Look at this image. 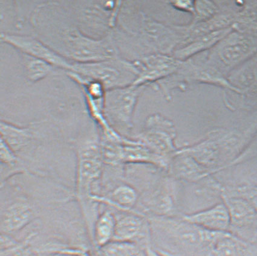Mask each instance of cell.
<instances>
[{"mask_svg":"<svg viewBox=\"0 0 257 256\" xmlns=\"http://www.w3.org/2000/svg\"><path fill=\"white\" fill-rule=\"evenodd\" d=\"M152 240L173 248L170 256H212L215 243L223 232L208 230L182 216H148Z\"/></svg>","mask_w":257,"mask_h":256,"instance_id":"1","label":"cell"},{"mask_svg":"<svg viewBox=\"0 0 257 256\" xmlns=\"http://www.w3.org/2000/svg\"><path fill=\"white\" fill-rule=\"evenodd\" d=\"M54 34L42 41L51 44L49 48L67 60L76 63H91L118 57L113 35L108 34L100 39H93L82 34L75 26L59 20L54 25ZM47 35H45L47 36ZM47 44L46 45H47Z\"/></svg>","mask_w":257,"mask_h":256,"instance_id":"2","label":"cell"},{"mask_svg":"<svg viewBox=\"0 0 257 256\" xmlns=\"http://www.w3.org/2000/svg\"><path fill=\"white\" fill-rule=\"evenodd\" d=\"M76 195L85 214L97 210L99 203L94 201V189L101 179L103 161L100 139L84 141L76 147Z\"/></svg>","mask_w":257,"mask_h":256,"instance_id":"3","label":"cell"},{"mask_svg":"<svg viewBox=\"0 0 257 256\" xmlns=\"http://www.w3.org/2000/svg\"><path fill=\"white\" fill-rule=\"evenodd\" d=\"M203 53L182 61L177 72L164 80L153 85L154 89L164 93L168 101L172 99L174 90L179 88L183 90L188 85L193 84L215 85L235 93L234 87L230 84L227 78L206 63Z\"/></svg>","mask_w":257,"mask_h":256,"instance_id":"4","label":"cell"},{"mask_svg":"<svg viewBox=\"0 0 257 256\" xmlns=\"http://www.w3.org/2000/svg\"><path fill=\"white\" fill-rule=\"evenodd\" d=\"M257 54V37L232 30L209 51L204 58L209 66L227 76Z\"/></svg>","mask_w":257,"mask_h":256,"instance_id":"5","label":"cell"},{"mask_svg":"<svg viewBox=\"0 0 257 256\" xmlns=\"http://www.w3.org/2000/svg\"><path fill=\"white\" fill-rule=\"evenodd\" d=\"M69 72L99 82L106 91L133 85L138 76L134 62L119 57L91 63L73 62L72 72Z\"/></svg>","mask_w":257,"mask_h":256,"instance_id":"6","label":"cell"},{"mask_svg":"<svg viewBox=\"0 0 257 256\" xmlns=\"http://www.w3.org/2000/svg\"><path fill=\"white\" fill-rule=\"evenodd\" d=\"M147 86L133 84L106 91L104 113L109 125L117 133L129 138L134 128L136 107Z\"/></svg>","mask_w":257,"mask_h":256,"instance_id":"7","label":"cell"},{"mask_svg":"<svg viewBox=\"0 0 257 256\" xmlns=\"http://www.w3.org/2000/svg\"><path fill=\"white\" fill-rule=\"evenodd\" d=\"M176 137L174 123L156 113L147 117L143 131L134 139L155 154L171 160L179 149L176 145Z\"/></svg>","mask_w":257,"mask_h":256,"instance_id":"8","label":"cell"},{"mask_svg":"<svg viewBox=\"0 0 257 256\" xmlns=\"http://www.w3.org/2000/svg\"><path fill=\"white\" fill-rule=\"evenodd\" d=\"M230 215L229 232L241 239L256 242L257 210L246 199L221 193Z\"/></svg>","mask_w":257,"mask_h":256,"instance_id":"9","label":"cell"},{"mask_svg":"<svg viewBox=\"0 0 257 256\" xmlns=\"http://www.w3.org/2000/svg\"><path fill=\"white\" fill-rule=\"evenodd\" d=\"M138 70V76L134 84L152 86L177 72L182 61L172 55L153 54L133 61Z\"/></svg>","mask_w":257,"mask_h":256,"instance_id":"10","label":"cell"},{"mask_svg":"<svg viewBox=\"0 0 257 256\" xmlns=\"http://www.w3.org/2000/svg\"><path fill=\"white\" fill-rule=\"evenodd\" d=\"M2 42L10 44L22 54L31 56L47 62L53 66L71 72L73 61L58 54L42 41L27 35L1 34Z\"/></svg>","mask_w":257,"mask_h":256,"instance_id":"11","label":"cell"},{"mask_svg":"<svg viewBox=\"0 0 257 256\" xmlns=\"http://www.w3.org/2000/svg\"><path fill=\"white\" fill-rule=\"evenodd\" d=\"M113 240L135 243L144 247L152 244V229L149 217L139 212L125 213L116 216Z\"/></svg>","mask_w":257,"mask_h":256,"instance_id":"12","label":"cell"},{"mask_svg":"<svg viewBox=\"0 0 257 256\" xmlns=\"http://www.w3.org/2000/svg\"><path fill=\"white\" fill-rule=\"evenodd\" d=\"M181 216L187 221L209 231L229 232L230 215L224 202L196 213L183 214Z\"/></svg>","mask_w":257,"mask_h":256,"instance_id":"13","label":"cell"},{"mask_svg":"<svg viewBox=\"0 0 257 256\" xmlns=\"http://www.w3.org/2000/svg\"><path fill=\"white\" fill-rule=\"evenodd\" d=\"M227 79L238 95L257 96V54L230 72Z\"/></svg>","mask_w":257,"mask_h":256,"instance_id":"14","label":"cell"},{"mask_svg":"<svg viewBox=\"0 0 257 256\" xmlns=\"http://www.w3.org/2000/svg\"><path fill=\"white\" fill-rule=\"evenodd\" d=\"M33 208L28 203L17 201L2 211L1 229L4 233H13L26 227L34 218Z\"/></svg>","mask_w":257,"mask_h":256,"instance_id":"15","label":"cell"},{"mask_svg":"<svg viewBox=\"0 0 257 256\" xmlns=\"http://www.w3.org/2000/svg\"><path fill=\"white\" fill-rule=\"evenodd\" d=\"M95 200L99 204H107L125 213L137 212L134 208L140 200V195L132 185L121 183L113 187L107 195H97Z\"/></svg>","mask_w":257,"mask_h":256,"instance_id":"16","label":"cell"},{"mask_svg":"<svg viewBox=\"0 0 257 256\" xmlns=\"http://www.w3.org/2000/svg\"><path fill=\"white\" fill-rule=\"evenodd\" d=\"M212 256H257V244L224 232L215 243Z\"/></svg>","mask_w":257,"mask_h":256,"instance_id":"17","label":"cell"},{"mask_svg":"<svg viewBox=\"0 0 257 256\" xmlns=\"http://www.w3.org/2000/svg\"><path fill=\"white\" fill-rule=\"evenodd\" d=\"M232 30V28L214 31L203 35L176 50L173 57L180 61H184L194 56L209 51Z\"/></svg>","mask_w":257,"mask_h":256,"instance_id":"18","label":"cell"},{"mask_svg":"<svg viewBox=\"0 0 257 256\" xmlns=\"http://www.w3.org/2000/svg\"><path fill=\"white\" fill-rule=\"evenodd\" d=\"M1 138L20 157V153L22 154L30 148L34 135L30 127H22L2 120Z\"/></svg>","mask_w":257,"mask_h":256,"instance_id":"19","label":"cell"},{"mask_svg":"<svg viewBox=\"0 0 257 256\" xmlns=\"http://www.w3.org/2000/svg\"><path fill=\"white\" fill-rule=\"evenodd\" d=\"M234 30L257 37V1L235 2Z\"/></svg>","mask_w":257,"mask_h":256,"instance_id":"20","label":"cell"},{"mask_svg":"<svg viewBox=\"0 0 257 256\" xmlns=\"http://www.w3.org/2000/svg\"><path fill=\"white\" fill-rule=\"evenodd\" d=\"M116 225V216L113 211L106 210L99 214L93 228L94 245L97 249L113 240Z\"/></svg>","mask_w":257,"mask_h":256,"instance_id":"21","label":"cell"},{"mask_svg":"<svg viewBox=\"0 0 257 256\" xmlns=\"http://www.w3.org/2000/svg\"><path fill=\"white\" fill-rule=\"evenodd\" d=\"M145 248L135 243L113 240L97 248L96 256H146Z\"/></svg>","mask_w":257,"mask_h":256,"instance_id":"22","label":"cell"},{"mask_svg":"<svg viewBox=\"0 0 257 256\" xmlns=\"http://www.w3.org/2000/svg\"><path fill=\"white\" fill-rule=\"evenodd\" d=\"M26 76L29 80L36 82L42 80L53 71L54 66L40 59L22 54Z\"/></svg>","mask_w":257,"mask_h":256,"instance_id":"23","label":"cell"},{"mask_svg":"<svg viewBox=\"0 0 257 256\" xmlns=\"http://www.w3.org/2000/svg\"><path fill=\"white\" fill-rule=\"evenodd\" d=\"M220 11L217 2L195 1V14L191 23H199L211 19Z\"/></svg>","mask_w":257,"mask_h":256,"instance_id":"24","label":"cell"},{"mask_svg":"<svg viewBox=\"0 0 257 256\" xmlns=\"http://www.w3.org/2000/svg\"><path fill=\"white\" fill-rule=\"evenodd\" d=\"M169 4L177 10L190 13L192 16H194L195 1H171L169 2Z\"/></svg>","mask_w":257,"mask_h":256,"instance_id":"25","label":"cell"},{"mask_svg":"<svg viewBox=\"0 0 257 256\" xmlns=\"http://www.w3.org/2000/svg\"><path fill=\"white\" fill-rule=\"evenodd\" d=\"M46 256H91L86 251L83 250L75 249H66L58 250L52 252Z\"/></svg>","mask_w":257,"mask_h":256,"instance_id":"26","label":"cell"},{"mask_svg":"<svg viewBox=\"0 0 257 256\" xmlns=\"http://www.w3.org/2000/svg\"><path fill=\"white\" fill-rule=\"evenodd\" d=\"M145 251H146V256H164L157 249L153 247L152 244L147 245L145 248Z\"/></svg>","mask_w":257,"mask_h":256,"instance_id":"27","label":"cell"}]
</instances>
